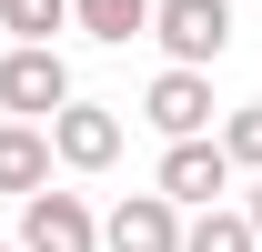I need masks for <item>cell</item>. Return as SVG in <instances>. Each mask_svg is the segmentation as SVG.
Here are the masks:
<instances>
[{"mask_svg":"<svg viewBox=\"0 0 262 252\" xmlns=\"http://www.w3.org/2000/svg\"><path fill=\"white\" fill-rule=\"evenodd\" d=\"M51 161H61V172H111V161H121V111H101V101L71 91L61 111H51Z\"/></svg>","mask_w":262,"mask_h":252,"instance_id":"4","label":"cell"},{"mask_svg":"<svg viewBox=\"0 0 262 252\" xmlns=\"http://www.w3.org/2000/svg\"><path fill=\"white\" fill-rule=\"evenodd\" d=\"M151 192L182 202V212H202V202H222V192H232V152L212 141V131H182V141L162 152V172H151Z\"/></svg>","mask_w":262,"mask_h":252,"instance_id":"3","label":"cell"},{"mask_svg":"<svg viewBox=\"0 0 262 252\" xmlns=\"http://www.w3.org/2000/svg\"><path fill=\"white\" fill-rule=\"evenodd\" d=\"M20 252H101V222L81 192H20Z\"/></svg>","mask_w":262,"mask_h":252,"instance_id":"5","label":"cell"},{"mask_svg":"<svg viewBox=\"0 0 262 252\" xmlns=\"http://www.w3.org/2000/svg\"><path fill=\"white\" fill-rule=\"evenodd\" d=\"M222 152H232V172H262V101H242L222 121Z\"/></svg>","mask_w":262,"mask_h":252,"instance_id":"12","label":"cell"},{"mask_svg":"<svg viewBox=\"0 0 262 252\" xmlns=\"http://www.w3.org/2000/svg\"><path fill=\"white\" fill-rule=\"evenodd\" d=\"M71 101V61L51 40H10V61H0V111H20V121H51Z\"/></svg>","mask_w":262,"mask_h":252,"instance_id":"1","label":"cell"},{"mask_svg":"<svg viewBox=\"0 0 262 252\" xmlns=\"http://www.w3.org/2000/svg\"><path fill=\"white\" fill-rule=\"evenodd\" d=\"M141 31H151V40H162V51H171V61H222V51H232V0H151V20H141Z\"/></svg>","mask_w":262,"mask_h":252,"instance_id":"2","label":"cell"},{"mask_svg":"<svg viewBox=\"0 0 262 252\" xmlns=\"http://www.w3.org/2000/svg\"><path fill=\"white\" fill-rule=\"evenodd\" d=\"M141 121L162 131V141H182V131H212V81H202L192 61H171L151 91H141Z\"/></svg>","mask_w":262,"mask_h":252,"instance_id":"6","label":"cell"},{"mask_svg":"<svg viewBox=\"0 0 262 252\" xmlns=\"http://www.w3.org/2000/svg\"><path fill=\"white\" fill-rule=\"evenodd\" d=\"M0 252H20V242H0Z\"/></svg>","mask_w":262,"mask_h":252,"instance_id":"14","label":"cell"},{"mask_svg":"<svg viewBox=\"0 0 262 252\" xmlns=\"http://www.w3.org/2000/svg\"><path fill=\"white\" fill-rule=\"evenodd\" d=\"M101 252H182V202H162V192H131L121 212L101 222Z\"/></svg>","mask_w":262,"mask_h":252,"instance_id":"7","label":"cell"},{"mask_svg":"<svg viewBox=\"0 0 262 252\" xmlns=\"http://www.w3.org/2000/svg\"><path fill=\"white\" fill-rule=\"evenodd\" d=\"M182 252H262V232L222 202H202V222H182Z\"/></svg>","mask_w":262,"mask_h":252,"instance_id":"9","label":"cell"},{"mask_svg":"<svg viewBox=\"0 0 262 252\" xmlns=\"http://www.w3.org/2000/svg\"><path fill=\"white\" fill-rule=\"evenodd\" d=\"M71 20H81L91 40H111V51H121V40H141V20H151V0H71Z\"/></svg>","mask_w":262,"mask_h":252,"instance_id":"10","label":"cell"},{"mask_svg":"<svg viewBox=\"0 0 262 252\" xmlns=\"http://www.w3.org/2000/svg\"><path fill=\"white\" fill-rule=\"evenodd\" d=\"M242 222H252V232H262V172H252V202H242Z\"/></svg>","mask_w":262,"mask_h":252,"instance_id":"13","label":"cell"},{"mask_svg":"<svg viewBox=\"0 0 262 252\" xmlns=\"http://www.w3.org/2000/svg\"><path fill=\"white\" fill-rule=\"evenodd\" d=\"M61 20H71V0H0V31L10 40H51Z\"/></svg>","mask_w":262,"mask_h":252,"instance_id":"11","label":"cell"},{"mask_svg":"<svg viewBox=\"0 0 262 252\" xmlns=\"http://www.w3.org/2000/svg\"><path fill=\"white\" fill-rule=\"evenodd\" d=\"M40 182H51V131L0 121V192H40Z\"/></svg>","mask_w":262,"mask_h":252,"instance_id":"8","label":"cell"}]
</instances>
